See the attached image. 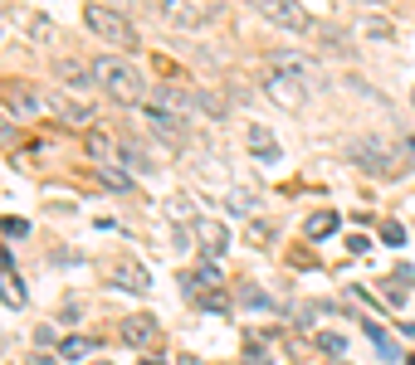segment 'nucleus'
I'll return each instance as SVG.
<instances>
[{
  "label": "nucleus",
  "instance_id": "a878e982",
  "mask_svg": "<svg viewBox=\"0 0 415 365\" xmlns=\"http://www.w3.org/2000/svg\"><path fill=\"white\" fill-rule=\"evenodd\" d=\"M239 302H244V307H259V312H269V297H264L254 282H244V287H239Z\"/></svg>",
  "mask_w": 415,
  "mask_h": 365
},
{
  "label": "nucleus",
  "instance_id": "4be33fe9",
  "mask_svg": "<svg viewBox=\"0 0 415 365\" xmlns=\"http://www.w3.org/2000/svg\"><path fill=\"white\" fill-rule=\"evenodd\" d=\"M367 336H371V341L381 346V356H386V361H401V351H396V341H391V336H386V331H381L376 322H367Z\"/></svg>",
  "mask_w": 415,
  "mask_h": 365
},
{
  "label": "nucleus",
  "instance_id": "9d476101",
  "mask_svg": "<svg viewBox=\"0 0 415 365\" xmlns=\"http://www.w3.org/2000/svg\"><path fill=\"white\" fill-rule=\"evenodd\" d=\"M152 5H157V15H162L166 25H176V29H196V25L206 20L191 0H152Z\"/></svg>",
  "mask_w": 415,
  "mask_h": 365
},
{
  "label": "nucleus",
  "instance_id": "423d86ee",
  "mask_svg": "<svg viewBox=\"0 0 415 365\" xmlns=\"http://www.w3.org/2000/svg\"><path fill=\"white\" fill-rule=\"evenodd\" d=\"M142 122H147L162 142H171V146H181V142H186V122H181V117H171V112H166V107H157V102H147V107H142Z\"/></svg>",
  "mask_w": 415,
  "mask_h": 365
},
{
  "label": "nucleus",
  "instance_id": "1a4fd4ad",
  "mask_svg": "<svg viewBox=\"0 0 415 365\" xmlns=\"http://www.w3.org/2000/svg\"><path fill=\"white\" fill-rule=\"evenodd\" d=\"M0 102H5L15 117H34V112L44 107V97H39V92L25 88V83H15V78H5V83H0Z\"/></svg>",
  "mask_w": 415,
  "mask_h": 365
},
{
  "label": "nucleus",
  "instance_id": "7c9ffc66",
  "mask_svg": "<svg viewBox=\"0 0 415 365\" xmlns=\"http://www.w3.org/2000/svg\"><path fill=\"white\" fill-rule=\"evenodd\" d=\"M401 156H406V161H415V132L406 137V142H401Z\"/></svg>",
  "mask_w": 415,
  "mask_h": 365
},
{
  "label": "nucleus",
  "instance_id": "e433bc0d",
  "mask_svg": "<svg viewBox=\"0 0 415 365\" xmlns=\"http://www.w3.org/2000/svg\"><path fill=\"white\" fill-rule=\"evenodd\" d=\"M142 365H162V361H142Z\"/></svg>",
  "mask_w": 415,
  "mask_h": 365
},
{
  "label": "nucleus",
  "instance_id": "c9c22d12",
  "mask_svg": "<svg viewBox=\"0 0 415 365\" xmlns=\"http://www.w3.org/2000/svg\"><path fill=\"white\" fill-rule=\"evenodd\" d=\"M362 5H381V0H362Z\"/></svg>",
  "mask_w": 415,
  "mask_h": 365
},
{
  "label": "nucleus",
  "instance_id": "c756f323",
  "mask_svg": "<svg viewBox=\"0 0 415 365\" xmlns=\"http://www.w3.org/2000/svg\"><path fill=\"white\" fill-rule=\"evenodd\" d=\"M0 229H5L10 239H20V234H29V224H25V219H15V214H10V219H0Z\"/></svg>",
  "mask_w": 415,
  "mask_h": 365
},
{
  "label": "nucleus",
  "instance_id": "39448f33",
  "mask_svg": "<svg viewBox=\"0 0 415 365\" xmlns=\"http://www.w3.org/2000/svg\"><path fill=\"white\" fill-rule=\"evenodd\" d=\"M352 161H357L367 176H396V161H391V151H386L381 142H371V137L352 146Z\"/></svg>",
  "mask_w": 415,
  "mask_h": 365
},
{
  "label": "nucleus",
  "instance_id": "2f4dec72",
  "mask_svg": "<svg viewBox=\"0 0 415 365\" xmlns=\"http://www.w3.org/2000/svg\"><path fill=\"white\" fill-rule=\"evenodd\" d=\"M29 365H59V361H54V356H34Z\"/></svg>",
  "mask_w": 415,
  "mask_h": 365
},
{
  "label": "nucleus",
  "instance_id": "20e7f679",
  "mask_svg": "<svg viewBox=\"0 0 415 365\" xmlns=\"http://www.w3.org/2000/svg\"><path fill=\"white\" fill-rule=\"evenodd\" d=\"M10 20H15V25H20L34 44H44V49H54V44L64 39V29H59L49 15H39V10H10Z\"/></svg>",
  "mask_w": 415,
  "mask_h": 365
},
{
  "label": "nucleus",
  "instance_id": "6ab92c4d",
  "mask_svg": "<svg viewBox=\"0 0 415 365\" xmlns=\"http://www.w3.org/2000/svg\"><path fill=\"white\" fill-rule=\"evenodd\" d=\"M112 282H117V287H127V292H147V287H152V277L142 273V268H137V263H117V268H112Z\"/></svg>",
  "mask_w": 415,
  "mask_h": 365
},
{
  "label": "nucleus",
  "instance_id": "ddd939ff",
  "mask_svg": "<svg viewBox=\"0 0 415 365\" xmlns=\"http://www.w3.org/2000/svg\"><path fill=\"white\" fill-rule=\"evenodd\" d=\"M196 234H201V254H206V259H220V254L230 249V229H225V224H215V219H201V224H196Z\"/></svg>",
  "mask_w": 415,
  "mask_h": 365
},
{
  "label": "nucleus",
  "instance_id": "aec40b11",
  "mask_svg": "<svg viewBox=\"0 0 415 365\" xmlns=\"http://www.w3.org/2000/svg\"><path fill=\"white\" fill-rule=\"evenodd\" d=\"M93 351V341H84V336H64L59 341V361H84Z\"/></svg>",
  "mask_w": 415,
  "mask_h": 365
},
{
  "label": "nucleus",
  "instance_id": "72a5a7b5",
  "mask_svg": "<svg viewBox=\"0 0 415 365\" xmlns=\"http://www.w3.org/2000/svg\"><path fill=\"white\" fill-rule=\"evenodd\" d=\"M181 365H201V361H191V356H181Z\"/></svg>",
  "mask_w": 415,
  "mask_h": 365
},
{
  "label": "nucleus",
  "instance_id": "393cba45",
  "mask_svg": "<svg viewBox=\"0 0 415 365\" xmlns=\"http://www.w3.org/2000/svg\"><path fill=\"white\" fill-rule=\"evenodd\" d=\"M122 166H127V171H137V176H142V171L152 176V161H147V156H142L137 146H122Z\"/></svg>",
  "mask_w": 415,
  "mask_h": 365
},
{
  "label": "nucleus",
  "instance_id": "9b49d317",
  "mask_svg": "<svg viewBox=\"0 0 415 365\" xmlns=\"http://www.w3.org/2000/svg\"><path fill=\"white\" fill-rule=\"evenodd\" d=\"M264 92H269L279 107H303V97H308V88H303L298 78H279V74H264Z\"/></svg>",
  "mask_w": 415,
  "mask_h": 365
},
{
  "label": "nucleus",
  "instance_id": "4c0bfd02",
  "mask_svg": "<svg viewBox=\"0 0 415 365\" xmlns=\"http://www.w3.org/2000/svg\"><path fill=\"white\" fill-rule=\"evenodd\" d=\"M93 365H103V361H93ZM107 365H112V361H107Z\"/></svg>",
  "mask_w": 415,
  "mask_h": 365
},
{
  "label": "nucleus",
  "instance_id": "0eeeda50",
  "mask_svg": "<svg viewBox=\"0 0 415 365\" xmlns=\"http://www.w3.org/2000/svg\"><path fill=\"white\" fill-rule=\"evenodd\" d=\"M152 102H157V107H166V112H171V117H181V122L201 107V97H196V92L176 88V83H157V88H152Z\"/></svg>",
  "mask_w": 415,
  "mask_h": 365
},
{
  "label": "nucleus",
  "instance_id": "c85d7f7f",
  "mask_svg": "<svg viewBox=\"0 0 415 365\" xmlns=\"http://www.w3.org/2000/svg\"><path fill=\"white\" fill-rule=\"evenodd\" d=\"M362 34H367V39H391V25H386V20H367Z\"/></svg>",
  "mask_w": 415,
  "mask_h": 365
},
{
  "label": "nucleus",
  "instance_id": "58836bf2",
  "mask_svg": "<svg viewBox=\"0 0 415 365\" xmlns=\"http://www.w3.org/2000/svg\"><path fill=\"white\" fill-rule=\"evenodd\" d=\"M411 107H415V92H411Z\"/></svg>",
  "mask_w": 415,
  "mask_h": 365
},
{
  "label": "nucleus",
  "instance_id": "f704fd0d",
  "mask_svg": "<svg viewBox=\"0 0 415 365\" xmlns=\"http://www.w3.org/2000/svg\"><path fill=\"white\" fill-rule=\"evenodd\" d=\"M98 5H103V0H98ZM107 5H112V10H117V5H122V0H107Z\"/></svg>",
  "mask_w": 415,
  "mask_h": 365
},
{
  "label": "nucleus",
  "instance_id": "6e6552de",
  "mask_svg": "<svg viewBox=\"0 0 415 365\" xmlns=\"http://www.w3.org/2000/svg\"><path fill=\"white\" fill-rule=\"evenodd\" d=\"M181 287H186V297H206V292H215V287H225V273L215 268V259H201L191 273H181Z\"/></svg>",
  "mask_w": 415,
  "mask_h": 365
},
{
  "label": "nucleus",
  "instance_id": "cd10ccee",
  "mask_svg": "<svg viewBox=\"0 0 415 365\" xmlns=\"http://www.w3.org/2000/svg\"><path fill=\"white\" fill-rule=\"evenodd\" d=\"M381 244H391V249H401V244H406V229H401L396 219H386V224H381Z\"/></svg>",
  "mask_w": 415,
  "mask_h": 365
},
{
  "label": "nucleus",
  "instance_id": "2eb2a0df",
  "mask_svg": "<svg viewBox=\"0 0 415 365\" xmlns=\"http://www.w3.org/2000/svg\"><path fill=\"white\" fill-rule=\"evenodd\" d=\"M249 151H254V161H259V166H279V161H284L279 142H274L264 127H249Z\"/></svg>",
  "mask_w": 415,
  "mask_h": 365
},
{
  "label": "nucleus",
  "instance_id": "412c9836",
  "mask_svg": "<svg viewBox=\"0 0 415 365\" xmlns=\"http://www.w3.org/2000/svg\"><path fill=\"white\" fill-rule=\"evenodd\" d=\"M98 176H103V185H112V190H132V176L117 171L112 161H98Z\"/></svg>",
  "mask_w": 415,
  "mask_h": 365
},
{
  "label": "nucleus",
  "instance_id": "473e14b6",
  "mask_svg": "<svg viewBox=\"0 0 415 365\" xmlns=\"http://www.w3.org/2000/svg\"><path fill=\"white\" fill-rule=\"evenodd\" d=\"M0 268H10V259H5V249H0Z\"/></svg>",
  "mask_w": 415,
  "mask_h": 365
},
{
  "label": "nucleus",
  "instance_id": "7ed1b4c3",
  "mask_svg": "<svg viewBox=\"0 0 415 365\" xmlns=\"http://www.w3.org/2000/svg\"><path fill=\"white\" fill-rule=\"evenodd\" d=\"M269 25H279V29H294V34H312L317 29V20H312V10L303 0H249Z\"/></svg>",
  "mask_w": 415,
  "mask_h": 365
},
{
  "label": "nucleus",
  "instance_id": "f257e3e1",
  "mask_svg": "<svg viewBox=\"0 0 415 365\" xmlns=\"http://www.w3.org/2000/svg\"><path fill=\"white\" fill-rule=\"evenodd\" d=\"M88 69H93L88 78H93V83H98L112 102H142V97H147V78H142V74H137L127 59H112V54H103V59H93Z\"/></svg>",
  "mask_w": 415,
  "mask_h": 365
},
{
  "label": "nucleus",
  "instance_id": "dca6fc26",
  "mask_svg": "<svg viewBox=\"0 0 415 365\" xmlns=\"http://www.w3.org/2000/svg\"><path fill=\"white\" fill-rule=\"evenodd\" d=\"M152 336H157V322H152V317H127V322H122V341H127V346L147 351Z\"/></svg>",
  "mask_w": 415,
  "mask_h": 365
},
{
  "label": "nucleus",
  "instance_id": "b1692460",
  "mask_svg": "<svg viewBox=\"0 0 415 365\" xmlns=\"http://www.w3.org/2000/svg\"><path fill=\"white\" fill-rule=\"evenodd\" d=\"M312 341H317V351H327V356H342V351H347V336H337V331H317Z\"/></svg>",
  "mask_w": 415,
  "mask_h": 365
},
{
  "label": "nucleus",
  "instance_id": "bb28decb",
  "mask_svg": "<svg viewBox=\"0 0 415 365\" xmlns=\"http://www.w3.org/2000/svg\"><path fill=\"white\" fill-rule=\"evenodd\" d=\"M88 151H93V161H112V146L103 132H88Z\"/></svg>",
  "mask_w": 415,
  "mask_h": 365
},
{
  "label": "nucleus",
  "instance_id": "f8f14e48",
  "mask_svg": "<svg viewBox=\"0 0 415 365\" xmlns=\"http://www.w3.org/2000/svg\"><path fill=\"white\" fill-rule=\"evenodd\" d=\"M264 74H279V78H298V83H303L312 74V64L303 54H269V59H264Z\"/></svg>",
  "mask_w": 415,
  "mask_h": 365
},
{
  "label": "nucleus",
  "instance_id": "ea45409f",
  "mask_svg": "<svg viewBox=\"0 0 415 365\" xmlns=\"http://www.w3.org/2000/svg\"><path fill=\"white\" fill-rule=\"evenodd\" d=\"M406 365H415V356H411V361H406Z\"/></svg>",
  "mask_w": 415,
  "mask_h": 365
},
{
  "label": "nucleus",
  "instance_id": "f03ea898",
  "mask_svg": "<svg viewBox=\"0 0 415 365\" xmlns=\"http://www.w3.org/2000/svg\"><path fill=\"white\" fill-rule=\"evenodd\" d=\"M84 20H88V29H93L98 39L117 44V49H132V44H137V29H132V20H127L122 10H112V5L88 0V5H84Z\"/></svg>",
  "mask_w": 415,
  "mask_h": 365
},
{
  "label": "nucleus",
  "instance_id": "f3484780",
  "mask_svg": "<svg viewBox=\"0 0 415 365\" xmlns=\"http://www.w3.org/2000/svg\"><path fill=\"white\" fill-rule=\"evenodd\" d=\"M44 102H49V107H54L64 122H74V127H84V122L93 117V112H88V102H74V97H64V92H49Z\"/></svg>",
  "mask_w": 415,
  "mask_h": 365
},
{
  "label": "nucleus",
  "instance_id": "a211bd4d",
  "mask_svg": "<svg viewBox=\"0 0 415 365\" xmlns=\"http://www.w3.org/2000/svg\"><path fill=\"white\" fill-rule=\"evenodd\" d=\"M337 209H317V214H308V224H303V234H308L312 244H322V239H332L337 234Z\"/></svg>",
  "mask_w": 415,
  "mask_h": 365
},
{
  "label": "nucleus",
  "instance_id": "a19ab883",
  "mask_svg": "<svg viewBox=\"0 0 415 365\" xmlns=\"http://www.w3.org/2000/svg\"><path fill=\"white\" fill-rule=\"evenodd\" d=\"M342 365H347V361H342Z\"/></svg>",
  "mask_w": 415,
  "mask_h": 365
},
{
  "label": "nucleus",
  "instance_id": "5701e85b",
  "mask_svg": "<svg viewBox=\"0 0 415 365\" xmlns=\"http://www.w3.org/2000/svg\"><path fill=\"white\" fill-rule=\"evenodd\" d=\"M84 74H93V69H88V64H74V59H64V64H59V78H64V83H74V88H79V83H88Z\"/></svg>",
  "mask_w": 415,
  "mask_h": 365
},
{
  "label": "nucleus",
  "instance_id": "4468645a",
  "mask_svg": "<svg viewBox=\"0 0 415 365\" xmlns=\"http://www.w3.org/2000/svg\"><path fill=\"white\" fill-rule=\"evenodd\" d=\"M0 302L10 307V312H25L29 307V292H25V282L15 268H0Z\"/></svg>",
  "mask_w": 415,
  "mask_h": 365
}]
</instances>
